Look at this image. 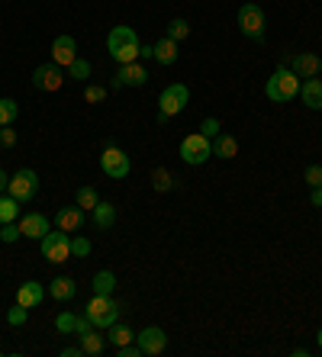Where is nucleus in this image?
<instances>
[{
    "mask_svg": "<svg viewBox=\"0 0 322 357\" xmlns=\"http://www.w3.org/2000/svg\"><path fill=\"white\" fill-rule=\"evenodd\" d=\"M239 29L248 36V39L261 42L265 39V29H268V20H265V10L258 7V3H242L239 7Z\"/></svg>",
    "mask_w": 322,
    "mask_h": 357,
    "instance_id": "nucleus-7",
    "label": "nucleus"
},
{
    "mask_svg": "<svg viewBox=\"0 0 322 357\" xmlns=\"http://www.w3.org/2000/svg\"><path fill=\"white\" fill-rule=\"evenodd\" d=\"M0 145H7V149L17 145V132H13V126H0Z\"/></svg>",
    "mask_w": 322,
    "mask_h": 357,
    "instance_id": "nucleus-39",
    "label": "nucleus"
},
{
    "mask_svg": "<svg viewBox=\"0 0 322 357\" xmlns=\"http://www.w3.org/2000/svg\"><path fill=\"white\" fill-rule=\"evenodd\" d=\"M78 293V283L71 280V277H55V280L49 283V296L58 299V303H68V299H75Z\"/></svg>",
    "mask_w": 322,
    "mask_h": 357,
    "instance_id": "nucleus-19",
    "label": "nucleus"
},
{
    "mask_svg": "<svg viewBox=\"0 0 322 357\" xmlns=\"http://www.w3.org/2000/svg\"><path fill=\"white\" fill-rule=\"evenodd\" d=\"M91 213H94V225H97V229H103V232L113 229V222H116V206L113 203H103V199H100Z\"/></svg>",
    "mask_w": 322,
    "mask_h": 357,
    "instance_id": "nucleus-22",
    "label": "nucleus"
},
{
    "mask_svg": "<svg viewBox=\"0 0 322 357\" xmlns=\"http://www.w3.org/2000/svg\"><path fill=\"white\" fill-rule=\"evenodd\" d=\"M91 287H94V293H97V296H113L116 274H113V271H97V274H94V280H91Z\"/></svg>",
    "mask_w": 322,
    "mask_h": 357,
    "instance_id": "nucleus-24",
    "label": "nucleus"
},
{
    "mask_svg": "<svg viewBox=\"0 0 322 357\" xmlns=\"http://www.w3.org/2000/svg\"><path fill=\"white\" fill-rule=\"evenodd\" d=\"M200 135H207V139L213 142L216 135H219V119H203V123H200Z\"/></svg>",
    "mask_w": 322,
    "mask_h": 357,
    "instance_id": "nucleus-38",
    "label": "nucleus"
},
{
    "mask_svg": "<svg viewBox=\"0 0 322 357\" xmlns=\"http://www.w3.org/2000/svg\"><path fill=\"white\" fill-rule=\"evenodd\" d=\"M309 199H313V206L322 209V187H313V197H309Z\"/></svg>",
    "mask_w": 322,
    "mask_h": 357,
    "instance_id": "nucleus-43",
    "label": "nucleus"
},
{
    "mask_svg": "<svg viewBox=\"0 0 322 357\" xmlns=\"http://www.w3.org/2000/svg\"><path fill=\"white\" fill-rule=\"evenodd\" d=\"M152 187H155L158 193H168L174 187V174L168 167H155V171H152Z\"/></svg>",
    "mask_w": 322,
    "mask_h": 357,
    "instance_id": "nucleus-30",
    "label": "nucleus"
},
{
    "mask_svg": "<svg viewBox=\"0 0 322 357\" xmlns=\"http://www.w3.org/2000/svg\"><path fill=\"white\" fill-rule=\"evenodd\" d=\"M145 84H149V71L139 61H129V65H119L113 87H145Z\"/></svg>",
    "mask_w": 322,
    "mask_h": 357,
    "instance_id": "nucleus-12",
    "label": "nucleus"
},
{
    "mask_svg": "<svg viewBox=\"0 0 322 357\" xmlns=\"http://www.w3.org/2000/svg\"><path fill=\"white\" fill-rule=\"evenodd\" d=\"M75 59H78V42L71 39V36H58V39L52 42V61L68 68Z\"/></svg>",
    "mask_w": 322,
    "mask_h": 357,
    "instance_id": "nucleus-14",
    "label": "nucleus"
},
{
    "mask_svg": "<svg viewBox=\"0 0 322 357\" xmlns=\"http://www.w3.org/2000/svg\"><path fill=\"white\" fill-rule=\"evenodd\" d=\"M213 155H216V158H223V161L235 158V155H239V139H232V135L219 132L213 139Z\"/></svg>",
    "mask_w": 322,
    "mask_h": 357,
    "instance_id": "nucleus-20",
    "label": "nucleus"
},
{
    "mask_svg": "<svg viewBox=\"0 0 322 357\" xmlns=\"http://www.w3.org/2000/svg\"><path fill=\"white\" fill-rule=\"evenodd\" d=\"M91 255V241L84 235H71V258H87Z\"/></svg>",
    "mask_w": 322,
    "mask_h": 357,
    "instance_id": "nucleus-34",
    "label": "nucleus"
},
{
    "mask_svg": "<svg viewBox=\"0 0 322 357\" xmlns=\"http://www.w3.org/2000/svg\"><path fill=\"white\" fill-rule=\"evenodd\" d=\"M181 158H184V165H190V167L207 165V161L213 158V142H210L207 135H200V132L184 135V142H181Z\"/></svg>",
    "mask_w": 322,
    "mask_h": 357,
    "instance_id": "nucleus-6",
    "label": "nucleus"
},
{
    "mask_svg": "<svg viewBox=\"0 0 322 357\" xmlns=\"http://www.w3.org/2000/svg\"><path fill=\"white\" fill-rule=\"evenodd\" d=\"M7 193L13 199H20V203H33V197L39 193V174L29 171V167L17 171V174L10 177V183H7Z\"/></svg>",
    "mask_w": 322,
    "mask_h": 357,
    "instance_id": "nucleus-8",
    "label": "nucleus"
},
{
    "mask_svg": "<svg viewBox=\"0 0 322 357\" xmlns=\"http://www.w3.org/2000/svg\"><path fill=\"white\" fill-rule=\"evenodd\" d=\"M300 100L306 109H322V81L319 77H303L300 84Z\"/></svg>",
    "mask_w": 322,
    "mask_h": 357,
    "instance_id": "nucleus-18",
    "label": "nucleus"
},
{
    "mask_svg": "<svg viewBox=\"0 0 322 357\" xmlns=\"http://www.w3.org/2000/svg\"><path fill=\"white\" fill-rule=\"evenodd\" d=\"M20 199H13L10 193H0V225L3 222H17V216H20Z\"/></svg>",
    "mask_w": 322,
    "mask_h": 357,
    "instance_id": "nucleus-25",
    "label": "nucleus"
},
{
    "mask_svg": "<svg viewBox=\"0 0 322 357\" xmlns=\"http://www.w3.org/2000/svg\"><path fill=\"white\" fill-rule=\"evenodd\" d=\"M316 344H319V351H322V328L316 332Z\"/></svg>",
    "mask_w": 322,
    "mask_h": 357,
    "instance_id": "nucleus-45",
    "label": "nucleus"
},
{
    "mask_svg": "<svg viewBox=\"0 0 322 357\" xmlns=\"http://www.w3.org/2000/svg\"><path fill=\"white\" fill-rule=\"evenodd\" d=\"M119 303H116L113 296H97L94 293V299L87 303V309H84V316L94 322V328H110L113 322H119Z\"/></svg>",
    "mask_w": 322,
    "mask_h": 357,
    "instance_id": "nucleus-5",
    "label": "nucleus"
},
{
    "mask_svg": "<svg viewBox=\"0 0 322 357\" xmlns=\"http://www.w3.org/2000/svg\"><path fill=\"white\" fill-rule=\"evenodd\" d=\"M303 181L309 183V187H322V165H309V167H306Z\"/></svg>",
    "mask_w": 322,
    "mask_h": 357,
    "instance_id": "nucleus-37",
    "label": "nucleus"
},
{
    "mask_svg": "<svg viewBox=\"0 0 322 357\" xmlns=\"http://www.w3.org/2000/svg\"><path fill=\"white\" fill-rule=\"evenodd\" d=\"M84 351H81V344H71V348H65L61 351V357H81Z\"/></svg>",
    "mask_w": 322,
    "mask_h": 357,
    "instance_id": "nucleus-41",
    "label": "nucleus"
},
{
    "mask_svg": "<svg viewBox=\"0 0 322 357\" xmlns=\"http://www.w3.org/2000/svg\"><path fill=\"white\" fill-rule=\"evenodd\" d=\"M20 116V107H17V100H10V97H0V126H13Z\"/></svg>",
    "mask_w": 322,
    "mask_h": 357,
    "instance_id": "nucleus-29",
    "label": "nucleus"
},
{
    "mask_svg": "<svg viewBox=\"0 0 322 357\" xmlns=\"http://www.w3.org/2000/svg\"><path fill=\"white\" fill-rule=\"evenodd\" d=\"M300 77L290 71L287 65H281L277 71H274L271 77H268V84H265V97L268 100H274V103H287V100H293V97H300Z\"/></svg>",
    "mask_w": 322,
    "mask_h": 357,
    "instance_id": "nucleus-2",
    "label": "nucleus"
},
{
    "mask_svg": "<svg viewBox=\"0 0 322 357\" xmlns=\"http://www.w3.org/2000/svg\"><path fill=\"white\" fill-rule=\"evenodd\" d=\"M45 287L42 283H36V280H26V283H20V290H17V303L20 306H26V309H36L45 299Z\"/></svg>",
    "mask_w": 322,
    "mask_h": 357,
    "instance_id": "nucleus-16",
    "label": "nucleus"
},
{
    "mask_svg": "<svg viewBox=\"0 0 322 357\" xmlns=\"http://www.w3.org/2000/svg\"><path fill=\"white\" fill-rule=\"evenodd\" d=\"M94 328V322L87 316H78V328H75V335H84V332H91Z\"/></svg>",
    "mask_w": 322,
    "mask_h": 357,
    "instance_id": "nucleus-40",
    "label": "nucleus"
},
{
    "mask_svg": "<svg viewBox=\"0 0 322 357\" xmlns=\"http://www.w3.org/2000/svg\"><path fill=\"white\" fill-rule=\"evenodd\" d=\"M55 225L61 229V232H78V229L84 225V209L78 206V203L75 206H61L55 213Z\"/></svg>",
    "mask_w": 322,
    "mask_h": 357,
    "instance_id": "nucleus-15",
    "label": "nucleus"
},
{
    "mask_svg": "<svg viewBox=\"0 0 322 357\" xmlns=\"http://www.w3.org/2000/svg\"><path fill=\"white\" fill-rule=\"evenodd\" d=\"M107 49H110V59H113L116 65H129V61L139 59L142 42H139L133 26H113L107 36Z\"/></svg>",
    "mask_w": 322,
    "mask_h": 357,
    "instance_id": "nucleus-1",
    "label": "nucleus"
},
{
    "mask_svg": "<svg viewBox=\"0 0 322 357\" xmlns=\"http://www.w3.org/2000/svg\"><path fill=\"white\" fill-rule=\"evenodd\" d=\"M139 59H155V45H142V49H139Z\"/></svg>",
    "mask_w": 322,
    "mask_h": 357,
    "instance_id": "nucleus-42",
    "label": "nucleus"
},
{
    "mask_svg": "<svg viewBox=\"0 0 322 357\" xmlns=\"http://www.w3.org/2000/svg\"><path fill=\"white\" fill-rule=\"evenodd\" d=\"M61 84H65V75H61V65H55V61H49V65H39L33 71V87H36V91L55 93Z\"/></svg>",
    "mask_w": 322,
    "mask_h": 357,
    "instance_id": "nucleus-10",
    "label": "nucleus"
},
{
    "mask_svg": "<svg viewBox=\"0 0 322 357\" xmlns=\"http://www.w3.org/2000/svg\"><path fill=\"white\" fill-rule=\"evenodd\" d=\"M78 338H81V351L87 357H100L103 351H107V338H103V335H97L94 328H91V332H84V335H78Z\"/></svg>",
    "mask_w": 322,
    "mask_h": 357,
    "instance_id": "nucleus-21",
    "label": "nucleus"
},
{
    "mask_svg": "<svg viewBox=\"0 0 322 357\" xmlns=\"http://www.w3.org/2000/svg\"><path fill=\"white\" fill-rule=\"evenodd\" d=\"M84 100H87V103H100V100H107V87H100V84H87V87H84Z\"/></svg>",
    "mask_w": 322,
    "mask_h": 357,
    "instance_id": "nucleus-36",
    "label": "nucleus"
},
{
    "mask_svg": "<svg viewBox=\"0 0 322 357\" xmlns=\"http://www.w3.org/2000/svg\"><path fill=\"white\" fill-rule=\"evenodd\" d=\"M26 316H29V309L26 306H13V309H7V325H13V328H20V325H26Z\"/></svg>",
    "mask_w": 322,
    "mask_h": 357,
    "instance_id": "nucleus-35",
    "label": "nucleus"
},
{
    "mask_svg": "<svg viewBox=\"0 0 322 357\" xmlns=\"http://www.w3.org/2000/svg\"><path fill=\"white\" fill-rule=\"evenodd\" d=\"M155 61L158 65H174V61H177V42L174 39H158L155 42Z\"/></svg>",
    "mask_w": 322,
    "mask_h": 357,
    "instance_id": "nucleus-23",
    "label": "nucleus"
},
{
    "mask_svg": "<svg viewBox=\"0 0 322 357\" xmlns=\"http://www.w3.org/2000/svg\"><path fill=\"white\" fill-rule=\"evenodd\" d=\"M129 155H126L123 149H116V145H107L103 149V155H100V171L107 177H113V181H123V177H129Z\"/></svg>",
    "mask_w": 322,
    "mask_h": 357,
    "instance_id": "nucleus-9",
    "label": "nucleus"
},
{
    "mask_svg": "<svg viewBox=\"0 0 322 357\" xmlns=\"http://www.w3.org/2000/svg\"><path fill=\"white\" fill-rule=\"evenodd\" d=\"M7 183H10V177H7V171L0 167V193H7Z\"/></svg>",
    "mask_w": 322,
    "mask_h": 357,
    "instance_id": "nucleus-44",
    "label": "nucleus"
},
{
    "mask_svg": "<svg viewBox=\"0 0 322 357\" xmlns=\"http://www.w3.org/2000/svg\"><path fill=\"white\" fill-rule=\"evenodd\" d=\"M190 36V23L187 20H171V23H168V39H174V42H181V39H187Z\"/></svg>",
    "mask_w": 322,
    "mask_h": 357,
    "instance_id": "nucleus-31",
    "label": "nucleus"
},
{
    "mask_svg": "<svg viewBox=\"0 0 322 357\" xmlns=\"http://www.w3.org/2000/svg\"><path fill=\"white\" fill-rule=\"evenodd\" d=\"M136 344L142 348V354L155 357V354H161V351L168 348V335L161 332V328H155V325H149V328H142V332L136 335Z\"/></svg>",
    "mask_w": 322,
    "mask_h": 357,
    "instance_id": "nucleus-11",
    "label": "nucleus"
},
{
    "mask_svg": "<svg viewBox=\"0 0 322 357\" xmlns=\"http://www.w3.org/2000/svg\"><path fill=\"white\" fill-rule=\"evenodd\" d=\"M107 338H110V344H113V348H119V344H129V341H136V332L133 328H126V325H119V322H113L107 328Z\"/></svg>",
    "mask_w": 322,
    "mask_h": 357,
    "instance_id": "nucleus-26",
    "label": "nucleus"
},
{
    "mask_svg": "<svg viewBox=\"0 0 322 357\" xmlns=\"http://www.w3.org/2000/svg\"><path fill=\"white\" fill-rule=\"evenodd\" d=\"M20 232H23V238H36V241H39L42 235L49 232V219L42 216V213H26V216L20 219Z\"/></svg>",
    "mask_w": 322,
    "mask_h": 357,
    "instance_id": "nucleus-17",
    "label": "nucleus"
},
{
    "mask_svg": "<svg viewBox=\"0 0 322 357\" xmlns=\"http://www.w3.org/2000/svg\"><path fill=\"white\" fill-rule=\"evenodd\" d=\"M23 238V232H20V222H3L0 225V241L3 245H13V241Z\"/></svg>",
    "mask_w": 322,
    "mask_h": 357,
    "instance_id": "nucleus-32",
    "label": "nucleus"
},
{
    "mask_svg": "<svg viewBox=\"0 0 322 357\" xmlns=\"http://www.w3.org/2000/svg\"><path fill=\"white\" fill-rule=\"evenodd\" d=\"M87 77H91V61L78 55V59L68 65V81H81V84H84Z\"/></svg>",
    "mask_w": 322,
    "mask_h": 357,
    "instance_id": "nucleus-28",
    "label": "nucleus"
},
{
    "mask_svg": "<svg viewBox=\"0 0 322 357\" xmlns=\"http://www.w3.org/2000/svg\"><path fill=\"white\" fill-rule=\"evenodd\" d=\"M187 100H190L187 84H181V81L168 84L165 91H161V97H158V123H168L171 116H177L187 107Z\"/></svg>",
    "mask_w": 322,
    "mask_h": 357,
    "instance_id": "nucleus-3",
    "label": "nucleus"
},
{
    "mask_svg": "<svg viewBox=\"0 0 322 357\" xmlns=\"http://www.w3.org/2000/svg\"><path fill=\"white\" fill-rule=\"evenodd\" d=\"M39 251L42 258L49 261V264H65L71 261V232H45L39 238Z\"/></svg>",
    "mask_w": 322,
    "mask_h": 357,
    "instance_id": "nucleus-4",
    "label": "nucleus"
},
{
    "mask_svg": "<svg viewBox=\"0 0 322 357\" xmlns=\"http://www.w3.org/2000/svg\"><path fill=\"white\" fill-rule=\"evenodd\" d=\"M55 328L61 335H75V328H78V316L75 312H61V316L55 319Z\"/></svg>",
    "mask_w": 322,
    "mask_h": 357,
    "instance_id": "nucleus-33",
    "label": "nucleus"
},
{
    "mask_svg": "<svg viewBox=\"0 0 322 357\" xmlns=\"http://www.w3.org/2000/svg\"><path fill=\"white\" fill-rule=\"evenodd\" d=\"M75 203L81 209H94L100 203V193H97V187H91V183H84V187H78V193H75Z\"/></svg>",
    "mask_w": 322,
    "mask_h": 357,
    "instance_id": "nucleus-27",
    "label": "nucleus"
},
{
    "mask_svg": "<svg viewBox=\"0 0 322 357\" xmlns=\"http://www.w3.org/2000/svg\"><path fill=\"white\" fill-rule=\"evenodd\" d=\"M290 71H293L297 77H319L322 59L313 55V52H297V55L290 59Z\"/></svg>",
    "mask_w": 322,
    "mask_h": 357,
    "instance_id": "nucleus-13",
    "label": "nucleus"
}]
</instances>
